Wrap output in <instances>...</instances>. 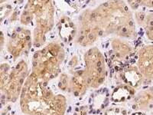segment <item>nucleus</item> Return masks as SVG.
I'll return each instance as SVG.
<instances>
[{"label":"nucleus","instance_id":"nucleus-2","mask_svg":"<svg viewBox=\"0 0 153 115\" xmlns=\"http://www.w3.org/2000/svg\"><path fill=\"white\" fill-rule=\"evenodd\" d=\"M92 10L101 38L113 35L133 40L137 36L134 14L126 1H106Z\"/></svg>","mask_w":153,"mask_h":115},{"label":"nucleus","instance_id":"nucleus-1","mask_svg":"<svg viewBox=\"0 0 153 115\" xmlns=\"http://www.w3.org/2000/svg\"><path fill=\"white\" fill-rule=\"evenodd\" d=\"M19 105L25 115H65L68 101L63 94H55L48 83L30 73L19 98Z\"/></svg>","mask_w":153,"mask_h":115},{"label":"nucleus","instance_id":"nucleus-5","mask_svg":"<svg viewBox=\"0 0 153 115\" xmlns=\"http://www.w3.org/2000/svg\"><path fill=\"white\" fill-rule=\"evenodd\" d=\"M29 68L24 59L14 66L3 62L0 66V88L2 103H15L20 98L24 84L29 76Z\"/></svg>","mask_w":153,"mask_h":115},{"label":"nucleus","instance_id":"nucleus-3","mask_svg":"<svg viewBox=\"0 0 153 115\" xmlns=\"http://www.w3.org/2000/svg\"><path fill=\"white\" fill-rule=\"evenodd\" d=\"M55 6L53 1H28L22 11L19 21L22 25L33 28V46H45L47 35L54 26Z\"/></svg>","mask_w":153,"mask_h":115},{"label":"nucleus","instance_id":"nucleus-16","mask_svg":"<svg viewBox=\"0 0 153 115\" xmlns=\"http://www.w3.org/2000/svg\"><path fill=\"white\" fill-rule=\"evenodd\" d=\"M140 27L143 28L149 40L153 42V12H146L144 20Z\"/></svg>","mask_w":153,"mask_h":115},{"label":"nucleus","instance_id":"nucleus-4","mask_svg":"<svg viewBox=\"0 0 153 115\" xmlns=\"http://www.w3.org/2000/svg\"><path fill=\"white\" fill-rule=\"evenodd\" d=\"M65 59V50L60 42H51L35 51L31 57V74L45 83L59 76Z\"/></svg>","mask_w":153,"mask_h":115},{"label":"nucleus","instance_id":"nucleus-10","mask_svg":"<svg viewBox=\"0 0 153 115\" xmlns=\"http://www.w3.org/2000/svg\"><path fill=\"white\" fill-rule=\"evenodd\" d=\"M68 73L70 75V78L68 93L72 94L74 98H83L87 92V90L90 88L88 79L84 69H76Z\"/></svg>","mask_w":153,"mask_h":115},{"label":"nucleus","instance_id":"nucleus-15","mask_svg":"<svg viewBox=\"0 0 153 115\" xmlns=\"http://www.w3.org/2000/svg\"><path fill=\"white\" fill-rule=\"evenodd\" d=\"M136 93V89L125 84H120L110 94V100L114 103H125L131 101Z\"/></svg>","mask_w":153,"mask_h":115},{"label":"nucleus","instance_id":"nucleus-20","mask_svg":"<svg viewBox=\"0 0 153 115\" xmlns=\"http://www.w3.org/2000/svg\"><path fill=\"white\" fill-rule=\"evenodd\" d=\"M88 106L82 105L75 108L71 115H88Z\"/></svg>","mask_w":153,"mask_h":115},{"label":"nucleus","instance_id":"nucleus-13","mask_svg":"<svg viewBox=\"0 0 153 115\" xmlns=\"http://www.w3.org/2000/svg\"><path fill=\"white\" fill-rule=\"evenodd\" d=\"M132 108L135 111H149L153 110V86L141 89L131 100Z\"/></svg>","mask_w":153,"mask_h":115},{"label":"nucleus","instance_id":"nucleus-12","mask_svg":"<svg viewBox=\"0 0 153 115\" xmlns=\"http://www.w3.org/2000/svg\"><path fill=\"white\" fill-rule=\"evenodd\" d=\"M144 78L136 65H126L117 70V79L120 84H127L134 89L141 87Z\"/></svg>","mask_w":153,"mask_h":115},{"label":"nucleus","instance_id":"nucleus-9","mask_svg":"<svg viewBox=\"0 0 153 115\" xmlns=\"http://www.w3.org/2000/svg\"><path fill=\"white\" fill-rule=\"evenodd\" d=\"M134 53L133 46L129 41L119 37H113L110 41L109 56L112 65L117 68L120 69L121 65L129 59Z\"/></svg>","mask_w":153,"mask_h":115},{"label":"nucleus","instance_id":"nucleus-17","mask_svg":"<svg viewBox=\"0 0 153 115\" xmlns=\"http://www.w3.org/2000/svg\"><path fill=\"white\" fill-rule=\"evenodd\" d=\"M57 87L61 91L65 93L68 92V87H69V73L63 72L57 77Z\"/></svg>","mask_w":153,"mask_h":115},{"label":"nucleus","instance_id":"nucleus-11","mask_svg":"<svg viewBox=\"0 0 153 115\" xmlns=\"http://www.w3.org/2000/svg\"><path fill=\"white\" fill-rule=\"evenodd\" d=\"M136 66L145 78L153 80V44H147L139 49Z\"/></svg>","mask_w":153,"mask_h":115},{"label":"nucleus","instance_id":"nucleus-14","mask_svg":"<svg viewBox=\"0 0 153 115\" xmlns=\"http://www.w3.org/2000/svg\"><path fill=\"white\" fill-rule=\"evenodd\" d=\"M57 28L58 35L63 42L69 44L75 41L77 34V26L71 17L66 15L61 16L57 24Z\"/></svg>","mask_w":153,"mask_h":115},{"label":"nucleus","instance_id":"nucleus-22","mask_svg":"<svg viewBox=\"0 0 153 115\" xmlns=\"http://www.w3.org/2000/svg\"><path fill=\"white\" fill-rule=\"evenodd\" d=\"M4 44H5V36H4L3 31H1V50L3 49Z\"/></svg>","mask_w":153,"mask_h":115},{"label":"nucleus","instance_id":"nucleus-8","mask_svg":"<svg viewBox=\"0 0 153 115\" xmlns=\"http://www.w3.org/2000/svg\"><path fill=\"white\" fill-rule=\"evenodd\" d=\"M32 46V32L25 26L13 28L7 42H5V49L15 62L19 58L27 54Z\"/></svg>","mask_w":153,"mask_h":115},{"label":"nucleus","instance_id":"nucleus-19","mask_svg":"<svg viewBox=\"0 0 153 115\" xmlns=\"http://www.w3.org/2000/svg\"><path fill=\"white\" fill-rule=\"evenodd\" d=\"M79 63H80V61H79V58L77 56H73L71 58L68 63V72H71L74 70H76V68L78 67Z\"/></svg>","mask_w":153,"mask_h":115},{"label":"nucleus","instance_id":"nucleus-18","mask_svg":"<svg viewBox=\"0 0 153 115\" xmlns=\"http://www.w3.org/2000/svg\"><path fill=\"white\" fill-rule=\"evenodd\" d=\"M103 115H129L128 110L122 106L113 105L105 108Z\"/></svg>","mask_w":153,"mask_h":115},{"label":"nucleus","instance_id":"nucleus-24","mask_svg":"<svg viewBox=\"0 0 153 115\" xmlns=\"http://www.w3.org/2000/svg\"><path fill=\"white\" fill-rule=\"evenodd\" d=\"M12 115H15V114H12Z\"/></svg>","mask_w":153,"mask_h":115},{"label":"nucleus","instance_id":"nucleus-21","mask_svg":"<svg viewBox=\"0 0 153 115\" xmlns=\"http://www.w3.org/2000/svg\"><path fill=\"white\" fill-rule=\"evenodd\" d=\"M139 7L153 8V0H145V1H137Z\"/></svg>","mask_w":153,"mask_h":115},{"label":"nucleus","instance_id":"nucleus-23","mask_svg":"<svg viewBox=\"0 0 153 115\" xmlns=\"http://www.w3.org/2000/svg\"><path fill=\"white\" fill-rule=\"evenodd\" d=\"M129 115H146V114L143 111H135Z\"/></svg>","mask_w":153,"mask_h":115},{"label":"nucleus","instance_id":"nucleus-6","mask_svg":"<svg viewBox=\"0 0 153 115\" xmlns=\"http://www.w3.org/2000/svg\"><path fill=\"white\" fill-rule=\"evenodd\" d=\"M83 61L90 88H100L107 79V67L103 54L97 47L89 48L84 53Z\"/></svg>","mask_w":153,"mask_h":115},{"label":"nucleus","instance_id":"nucleus-7","mask_svg":"<svg viewBox=\"0 0 153 115\" xmlns=\"http://www.w3.org/2000/svg\"><path fill=\"white\" fill-rule=\"evenodd\" d=\"M101 38V34L96 23L92 8L80 13L78 18L77 34L75 43L84 48H91Z\"/></svg>","mask_w":153,"mask_h":115}]
</instances>
